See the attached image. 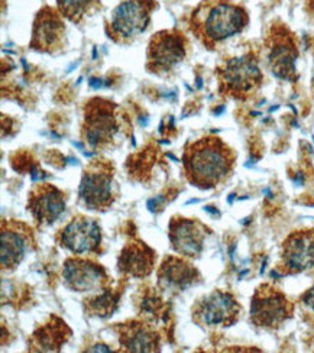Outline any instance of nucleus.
I'll return each instance as SVG.
<instances>
[{
  "instance_id": "nucleus-1",
  "label": "nucleus",
  "mask_w": 314,
  "mask_h": 353,
  "mask_svg": "<svg viewBox=\"0 0 314 353\" xmlns=\"http://www.w3.org/2000/svg\"><path fill=\"white\" fill-rule=\"evenodd\" d=\"M236 154L219 137H204L188 142L183 154V167L190 184L202 190L216 188L233 172Z\"/></svg>"
},
{
  "instance_id": "nucleus-2",
  "label": "nucleus",
  "mask_w": 314,
  "mask_h": 353,
  "mask_svg": "<svg viewBox=\"0 0 314 353\" xmlns=\"http://www.w3.org/2000/svg\"><path fill=\"white\" fill-rule=\"evenodd\" d=\"M248 25V10L232 0H202L188 17L190 31L210 51L244 32Z\"/></svg>"
},
{
  "instance_id": "nucleus-3",
  "label": "nucleus",
  "mask_w": 314,
  "mask_h": 353,
  "mask_svg": "<svg viewBox=\"0 0 314 353\" xmlns=\"http://www.w3.org/2000/svg\"><path fill=\"white\" fill-rule=\"evenodd\" d=\"M215 76L220 96L237 101L252 99L264 84L259 58L253 51L223 60L216 67Z\"/></svg>"
},
{
  "instance_id": "nucleus-4",
  "label": "nucleus",
  "mask_w": 314,
  "mask_h": 353,
  "mask_svg": "<svg viewBox=\"0 0 314 353\" xmlns=\"http://www.w3.org/2000/svg\"><path fill=\"white\" fill-rule=\"evenodd\" d=\"M264 52L268 70L288 83L298 81L297 61L300 58L298 39L291 29L281 21H274L264 38Z\"/></svg>"
},
{
  "instance_id": "nucleus-5",
  "label": "nucleus",
  "mask_w": 314,
  "mask_h": 353,
  "mask_svg": "<svg viewBox=\"0 0 314 353\" xmlns=\"http://www.w3.org/2000/svg\"><path fill=\"white\" fill-rule=\"evenodd\" d=\"M157 8V0H124L104 25L106 35L116 43L132 42L146 31Z\"/></svg>"
},
{
  "instance_id": "nucleus-6",
  "label": "nucleus",
  "mask_w": 314,
  "mask_h": 353,
  "mask_svg": "<svg viewBox=\"0 0 314 353\" xmlns=\"http://www.w3.org/2000/svg\"><path fill=\"white\" fill-rule=\"evenodd\" d=\"M116 109L115 103L100 97L86 103L81 137L90 148L103 150L112 145L121 129Z\"/></svg>"
},
{
  "instance_id": "nucleus-7",
  "label": "nucleus",
  "mask_w": 314,
  "mask_h": 353,
  "mask_svg": "<svg viewBox=\"0 0 314 353\" xmlns=\"http://www.w3.org/2000/svg\"><path fill=\"white\" fill-rule=\"evenodd\" d=\"M294 314V304L271 284L259 285L252 296L251 320L257 327L274 330Z\"/></svg>"
},
{
  "instance_id": "nucleus-8",
  "label": "nucleus",
  "mask_w": 314,
  "mask_h": 353,
  "mask_svg": "<svg viewBox=\"0 0 314 353\" xmlns=\"http://www.w3.org/2000/svg\"><path fill=\"white\" fill-rule=\"evenodd\" d=\"M193 320L207 329H226L241 317L242 307L229 291L215 290L193 307Z\"/></svg>"
},
{
  "instance_id": "nucleus-9",
  "label": "nucleus",
  "mask_w": 314,
  "mask_h": 353,
  "mask_svg": "<svg viewBox=\"0 0 314 353\" xmlns=\"http://www.w3.org/2000/svg\"><path fill=\"white\" fill-rule=\"evenodd\" d=\"M187 55V38L178 29L157 32L146 48V70L153 74H167Z\"/></svg>"
},
{
  "instance_id": "nucleus-10",
  "label": "nucleus",
  "mask_w": 314,
  "mask_h": 353,
  "mask_svg": "<svg viewBox=\"0 0 314 353\" xmlns=\"http://www.w3.org/2000/svg\"><path fill=\"white\" fill-rule=\"evenodd\" d=\"M83 204L90 210H108L113 204L115 171L108 161H95L83 172L79 188Z\"/></svg>"
},
{
  "instance_id": "nucleus-11",
  "label": "nucleus",
  "mask_w": 314,
  "mask_h": 353,
  "mask_svg": "<svg viewBox=\"0 0 314 353\" xmlns=\"http://www.w3.org/2000/svg\"><path fill=\"white\" fill-rule=\"evenodd\" d=\"M58 9L43 6L38 10L32 25L29 48L42 54H55L66 46V23Z\"/></svg>"
},
{
  "instance_id": "nucleus-12",
  "label": "nucleus",
  "mask_w": 314,
  "mask_h": 353,
  "mask_svg": "<svg viewBox=\"0 0 314 353\" xmlns=\"http://www.w3.org/2000/svg\"><path fill=\"white\" fill-rule=\"evenodd\" d=\"M57 241L59 246L76 255L97 252L101 243V229L95 219L79 214L58 232Z\"/></svg>"
},
{
  "instance_id": "nucleus-13",
  "label": "nucleus",
  "mask_w": 314,
  "mask_h": 353,
  "mask_svg": "<svg viewBox=\"0 0 314 353\" xmlns=\"http://www.w3.org/2000/svg\"><path fill=\"white\" fill-rule=\"evenodd\" d=\"M314 267V229L295 230L282 243L278 270L286 275L302 274Z\"/></svg>"
},
{
  "instance_id": "nucleus-14",
  "label": "nucleus",
  "mask_w": 314,
  "mask_h": 353,
  "mask_svg": "<svg viewBox=\"0 0 314 353\" xmlns=\"http://www.w3.org/2000/svg\"><path fill=\"white\" fill-rule=\"evenodd\" d=\"M208 233L210 230L197 220L186 217H174L168 225V238L174 251L187 258L202 255Z\"/></svg>"
},
{
  "instance_id": "nucleus-15",
  "label": "nucleus",
  "mask_w": 314,
  "mask_h": 353,
  "mask_svg": "<svg viewBox=\"0 0 314 353\" xmlns=\"http://www.w3.org/2000/svg\"><path fill=\"white\" fill-rule=\"evenodd\" d=\"M2 270L12 271L25 259L26 254L31 251L34 246L32 230L23 223L18 222H3L2 233Z\"/></svg>"
},
{
  "instance_id": "nucleus-16",
  "label": "nucleus",
  "mask_w": 314,
  "mask_h": 353,
  "mask_svg": "<svg viewBox=\"0 0 314 353\" xmlns=\"http://www.w3.org/2000/svg\"><path fill=\"white\" fill-rule=\"evenodd\" d=\"M66 209L64 193L51 184L38 185L29 193L28 210L41 226H50L57 222Z\"/></svg>"
},
{
  "instance_id": "nucleus-17",
  "label": "nucleus",
  "mask_w": 314,
  "mask_h": 353,
  "mask_svg": "<svg viewBox=\"0 0 314 353\" xmlns=\"http://www.w3.org/2000/svg\"><path fill=\"white\" fill-rule=\"evenodd\" d=\"M63 276L66 285L72 291H92L108 283V275L101 265L86 258H68L64 262Z\"/></svg>"
},
{
  "instance_id": "nucleus-18",
  "label": "nucleus",
  "mask_w": 314,
  "mask_h": 353,
  "mask_svg": "<svg viewBox=\"0 0 314 353\" xmlns=\"http://www.w3.org/2000/svg\"><path fill=\"white\" fill-rule=\"evenodd\" d=\"M200 283V274L187 261L167 256L158 268V284L170 292H181Z\"/></svg>"
},
{
  "instance_id": "nucleus-19",
  "label": "nucleus",
  "mask_w": 314,
  "mask_h": 353,
  "mask_svg": "<svg viewBox=\"0 0 314 353\" xmlns=\"http://www.w3.org/2000/svg\"><path fill=\"white\" fill-rule=\"evenodd\" d=\"M155 254L144 242L128 243L119 256V270L133 278H145L154 270Z\"/></svg>"
},
{
  "instance_id": "nucleus-20",
  "label": "nucleus",
  "mask_w": 314,
  "mask_h": 353,
  "mask_svg": "<svg viewBox=\"0 0 314 353\" xmlns=\"http://www.w3.org/2000/svg\"><path fill=\"white\" fill-rule=\"evenodd\" d=\"M121 345L128 352L146 353L159 349L158 333L144 323H126L121 327Z\"/></svg>"
},
{
  "instance_id": "nucleus-21",
  "label": "nucleus",
  "mask_w": 314,
  "mask_h": 353,
  "mask_svg": "<svg viewBox=\"0 0 314 353\" xmlns=\"http://www.w3.org/2000/svg\"><path fill=\"white\" fill-rule=\"evenodd\" d=\"M57 9L67 21L80 23L84 18L101 9V2L100 0H57Z\"/></svg>"
},
{
  "instance_id": "nucleus-22",
  "label": "nucleus",
  "mask_w": 314,
  "mask_h": 353,
  "mask_svg": "<svg viewBox=\"0 0 314 353\" xmlns=\"http://www.w3.org/2000/svg\"><path fill=\"white\" fill-rule=\"evenodd\" d=\"M87 305H88V312L90 314H95V316H99V317H108L110 316L115 308H116V299L113 297L112 292H108L104 291L101 292L100 296L92 299V300H87Z\"/></svg>"
},
{
  "instance_id": "nucleus-23",
  "label": "nucleus",
  "mask_w": 314,
  "mask_h": 353,
  "mask_svg": "<svg viewBox=\"0 0 314 353\" xmlns=\"http://www.w3.org/2000/svg\"><path fill=\"white\" fill-rule=\"evenodd\" d=\"M300 301H302V304L307 308V310H310V312L314 313V285H313L311 288H308V290L303 294Z\"/></svg>"
},
{
  "instance_id": "nucleus-24",
  "label": "nucleus",
  "mask_w": 314,
  "mask_h": 353,
  "mask_svg": "<svg viewBox=\"0 0 314 353\" xmlns=\"http://www.w3.org/2000/svg\"><path fill=\"white\" fill-rule=\"evenodd\" d=\"M304 10H306V13L308 14L310 18L314 19V0H306Z\"/></svg>"
},
{
  "instance_id": "nucleus-25",
  "label": "nucleus",
  "mask_w": 314,
  "mask_h": 353,
  "mask_svg": "<svg viewBox=\"0 0 314 353\" xmlns=\"http://www.w3.org/2000/svg\"><path fill=\"white\" fill-rule=\"evenodd\" d=\"M311 55H313V72H311V92L314 96V39L311 41Z\"/></svg>"
},
{
  "instance_id": "nucleus-26",
  "label": "nucleus",
  "mask_w": 314,
  "mask_h": 353,
  "mask_svg": "<svg viewBox=\"0 0 314 353\" xmlns=\"http://www.w3.org/2000/svg\"><path fill=\"white\" fill-rule=\"evenodd\" d=\"M110 352V349L108 347V346H104V345H100V346H95V347H92V349H88V352Z\"/></svg>"
},
{
  "instance_id": "nucleus-27",
  "label": "nucleus",
  "mask_w": 314,
  "mask_h": 353,
  "mask_svg": "<svg viewBox=\"0 0 314 353\" xmlns=\"http://www.w3.org/2000/svg\"><path fill=\"white\" fill-rule=\"evenodd\" d=\"M275 2H279V0H275Z\"/></svg>"
}]
</instances>
